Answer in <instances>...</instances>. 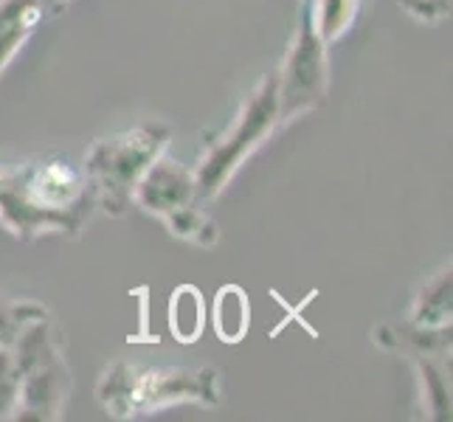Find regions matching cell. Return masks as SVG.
Instances as JSON below:
<instances>
[{
	"label": "cell",
	"instance_id": "1",
	"mask_svg": "<svg viewBox=\"0 0 453 422\" xmlns=\"http://www.w3.org/2000/svg\"><path fill=\"white\" fill-rule=\"evenodd\" d=\"M96 397L102 409L116 419L150 417L183 403L217 409L223 403V378L214 366L155 369L113 361L102 372Z\"/></svg>",
	"mask_w": 453,
	"mask_h": 422
},
{
	"label": "cell",
	"instance_id": "2",
	"mask_svg": "<svg viewBox=\"0 0 453 422\" xmlns=\"http://www.w3.org/2000/svg\"><path fill=\"white\" fill-rule=\"evenodd\" d=\"M172 141L164 121H142L135 127L99 138L85 155L82 172L96 197V211L124 217L133 209V192L144 172L161 158Z\"/></svg>",
	"mask_w": 453,
	"mask_h": 422
},
{
	"label": "cell",
	"instance_id": "3",
	"mask_svg": "<svg viewBox=\"0 0 453 422\" xmlns=\"http://www.w3.org/2000/svg\"><path fill=\"white\" fill-rule=\"evenodd\" d=\"M12 357L18 366L20 395L12 419L23 422H57L62 419L71 397V369L59 349V333L51 316L31 321L12 343Z\"/></svg>",
	"mask_w": 453,
	"mask_h": 422
},
{
	"label": "cell",
	"instance_id": "4",
	"mask_svg": "<svg viewBox=\"0 0 453 422\" xmlns=\"http://www.w3.org/2000/svg\"><path fill=\"white\" fill-rule=\"evenodd\" d=\"M279 127V90H276V71H271L265 80L248 93V99L234 116L231 127L217 135L206 152L200 155L195 166L197 197L200 203H209L220 195L231 178L237 175L240 166L273 135Z\"/></svg>",
	"mask_w": 453,
	"mask_h": 422
},
{
	"label": "cell",
	"instance_id": "5",
	"mask_svg": "<svg viewBox=\"0 0 453 422\" xmlns=\"http://www.w3.org/2000/svg\"><path fill=\"white\" fill-rule=\"evenodd\" d=\"M326 45L310 23V12L299 6V28L290 42V51L276 71L279 90V127L312 113L326 102L330 90V62H326Z\"/></svg>",
	"mask_w": 453,
	"mask_h": 422
},
{
	"label": "cell",
	"instance_id": "6",
	"mask_svg": "<svg viewBox=\"0 0 453 422\" xmlns=\"http://www.w3.org/2000/svg\"><path fill=\"white\" fill-rule=\"evenodd\" d=\"M0 223L18 240H37L49 237V234L80 237L82 228L88 226L73 214L45 209L31 192L26 166L18 172H0Z\"/></svg>",
	"mask_w": 453,
	"mask_h": 422
},
{
	"label": "cell",
	"instance_id": "7",
	"mask_svg": "<svg viewBox=\"0 0 453 422\" xmlns=\"http://www.w3.org/2000/svg\"><path fill=\"white\" fill-rule=\"evenodd\" d=\"M195 203H200L195 169L183 166L180 161H172L166 152L161 158H155V164L144 172V178L138 180L133 192V206L158 217V220H166L169 214L195 206Z\"/></svg>",
	"mask_w": 453,
	"mask_h": 422
},
{
	"label": "cell",
	"instance_id": "8",
	"mask_svg": "<svg viewBox=\"0 0 453 422\" xmlns=\"http://www.w3.org/2000/svg\"><path fill=\"white\" fill-rule=\"evenodd\" d=\"M374 343L383 352L400 357H450V326H417V324H380L374 330Z\"/></svg>",
	"mask_w": 453,
	"mask_h": 422
},
{
	"label": "cell",
	"instance_id": "9",
	"mask_svg": "<svg viewBox=\"0 0 453 422\" xmlns=\"http://www.w3.org/2000/svg\"><path fill=\"white\" fill-rule=\"evenodd\" d=\"M42 18L40 0H0V71L18 57Z\"/></svg>",
	"mask_w": 453,
	"mask_h": 422
},
{
	"label": "cell",
	"instance_id": "10",
	"mask_svg": "<svg viewBox=\"0 0 453 422\" xmlns=\"http://www.w3.org/2000/svg\"><path fill=\"white\" fill-rule=\"evenodd\" d=\"M417 378L419 395H423V414L428 419L445 422L450 419V357H409Z\"/></svg>",
	"mask_w": 453,
	"mask_h": 422
},
{
	"label": "cell",
	"instance_id": "11",
	"mask_svg": "<svg viewBox=\"0 0 453 422\" xmlns=\"http://www.w3.org/2000/svg\"><path fill=\"white\" fill-rule=\"evenodd\" d=\"M453 318V271L450 265L434 273L423 288L417 290L409 324L417 326H450Z\"/></svg>",
	"mask_w": 453,
	"mask_h": 422
},
{
	"label": "cell",
	"instance_id": "12",
	"mask_svg": "<svg viewBox=\"0 0 453 422\" xmlns=\"http://www.w3.org/2000/svg\"><path fill=\"white\" fill-rule=\"evenodd\" d=\"M211 324L223 343H240L251 326V302L240 285H226L217 290L211 304Z\"/></svg>",
	"mask_w": 453,
	"mask_h": 422
},
{
	"label": "cell",
	"instance_id": "13",
	"mask_svg": "<svg viewBox=\"0 0 453 422\" xmlns=\"http://www.w3.org/2000/svg\"><path fill=\"white\" fill-rule=\"evenodd\" d=\"M169 333L178 343L189 347L203 335V326H206V302H203V293L195 285H180L178 290H172L169 295Z\"/></svg>",
	"mask_w": 453,
	"mask_h": 422
},
{
	"label": "cell",
	"instance_id": "14",
	"mask_svg": "<svg viewBox=\"0 0 453 422\" xmlns=\"http://www.w3.org/2000/svg\"><path fill=\"white\" fill-rule=\"evenodd\" d=\"M302 4L310 12V23L316 35L326 45H333L355 26L364 0H302Z\"/></svg>",
	"mask_w": 453,
	"mask_h": 422
},
{
	"label": "cell",
	"instance_id": "15",
	"mask_svg": "<svg viewBox=\"0 0 453 422\" xmlns=\"http://www.w3.org/2000/svg\"><path fill=\"white\" fill-rule=\"evenodd\" d=\"M164 226L169 228L172 237H178L195 248H214L220 242V228L209 217V211L203 209V203H195V206H186L175 214H169Z\"/></svg>",
	"mask_w": 453,
	"mask_h": 422
},
{
	"label": "cell",
	"instance_id": "16",
	"mask_svg": "<svg viewBox=\"0 0 453 422\" xmlns=\"http://www.w3.org/2000/svg\"><path fill=\"white\" fill-rule=\"evenodd\" d=\"M49 316V310L31 299H6L0 295V349H12V343L31 321Z\"/></svg>",
	"mask_w": 453,
	"mask_h": 422
},
{
	"label": "cell",
	"instance_id": "17",
	"mask_svg": "<svg viewBox=\"0 0 453 422\" xmlns=\"http://www.w3.org/2000/svg\"><path fill=\"white\" fill-rule=\"evenodd\" d=\"M18 395H20V378H18V366H14L12 349H0V422L14 417Z\"/></svg>",
	"mask_w": 453,
	"mask_h": 422
},
{
	"label": "cell",
	"instance_id": "18",
	"mask_svg": "<svg viewBox=\"0 0 453 422\" xmlns=\"http://www.w3.org/2000/svg\"><path fill=\"white\" fill-rule=\"evenodd\" d=\"M400 6L419 23H436L450 14V0H400Z\"/></svg>",
	"mask_w": 453,
	"mask_h": 422
},
{
	"label": "cell",
	"instance_id": "19",
	"mask_svg": "<svg viewBox=\"0 0 453 422\" xmlns=\"http://www.w3.org/2000/svg\"><path fill=\"white\" fill-rule=\"evenodd\" d=\"M68 4H71V0H40V6H42L45 14H59Z\"/></svg>",
	"mask_w": 453,
	"mask_h": 422
}]
</instances>
